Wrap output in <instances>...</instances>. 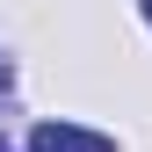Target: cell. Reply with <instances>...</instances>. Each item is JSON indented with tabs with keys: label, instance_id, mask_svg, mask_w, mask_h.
I'll use <instances>...</instances> for the list:
<instances>
[{
	"label": "cell",
	"instance_id": "obj_2",
	"mask_svg": "<svg viewBox=\"0 0 152 152\" xmlns=\"http://www.w3.org/2000/svg\"><path fill=\"white\" fill-rule=\"evenodd\" d=\"M7 80H15V65H7V58H0V94H7Z\"/></svg>",
	"mask_w": 152,
	"mask_h": 152
},
{
	"label": "cell",
	"instance_id": "obj_4",
	"mask_svg": "<svg viewBox=\"0 0 152 152\" xmlns=\"http://www.w3.org/2000/svg\"><path fill=\"white\" fill-rule=\"evenodd\" d=\"M0 152H7V145H0Z\"/></svg>",
	"mask_w": 152,
	"mask_h": 152
},
{
	"label": "cell",
	"instance_id": "obj_3",
	"mask_svg": "<svg viewBox=\"0 0 152 152\" xmlns=\"http://www.w3.org/2000/svg\"><path fill=\"white\" fill-rule=\"evenodd\" d=\"M145 22H152V0H145Z\"/></svg>",
	"mask_w": 152,
	"mask_h": 152
},
{
	"label": "cell",
	"instance_id": "obj_1",
	"mask_svg": "<svg viewBox=\"0 0 152 152\" xmlns=\"http://www.w3.org/2000/svg\"><path fill=\"white\" fill-rule=\"evenodd\" d=\"M29 152H116V145L102 130H87V123H36Z\"/></svg>",
	"mask_w": 152,
	"mask_h": 152
}]
</instances>
